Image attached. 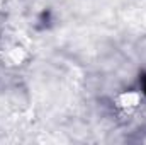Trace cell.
Instances as JSON below:
<instances>
[{
  "mask_svg": "<svg viewBox=\"0 0 146 145\" xmlns=\"http://www.w3.org/2000/svg\"><path fill=\"white\" fill-rule=\"evenodd\" d=\"M141 82H143V92L146 94V75H143V79H141Z\"/></svg>",
  "mask_w": 146,
  "mask_h": 145,
  "instance_id": "cell-1",
  "label": "cell"
}]
</instances>
